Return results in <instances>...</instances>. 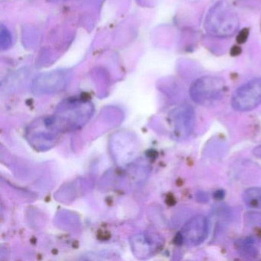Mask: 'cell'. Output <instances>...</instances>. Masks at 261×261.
Returning a JSON list of instances; mask_svg holds the SVG:
<instances>
[{
    "label": "cell",
    "mask_w": 261,
    "mask_h": 261,
    "mask_svg": "<svg viewBox=\"0 0 261 261\" xmlns=\"http://www.w3.org/2000/svg\"><path fill=\"white\" fill-rule=\"evenodd\" d=\"M239 27V17L226 0L217 2L206 15L204 29L215 37H230L238 32Z\"/></svg>",
    "instance_id": "1"
},
{
    "label": "cell",
    "mask_w": 261,
    "mask_h": 261,
    "mask_svg": "<svg viewBox=\"0 0 261 261\" xmlns=\"http://www.w3.org/2000/svg\"><path fill=\"white\" fill-rule=\"evenodd\" d=\"M224 81L216 76H204L197 79L191 85V98L195 103L209 105L220 100L225 92Z\"/></svg>",
    "instance_id": "2"
},
{
    "label": "cell",
    "mask_w": 261,
    "mask_h": 261,
    "mask_svg": "<svg viewBox=\"0 0 261 261\" xmlns=\"http://www.w3.org/2000/svg\"><path fill=\"white\" fill-rule=\"evenodd\" d=\"M261 105V79H255L238 88L231 97V106L240 112L250 111Z\"/></svg>",
    "instance_id": "3"
},
{
    "label": "cell",
    "mask_w": 261,
    "mask_h": 261,
    "mask_svg": "<svg viewBox=\"0 0 261 261\" xmlns=\"http://www.w3.org/2000/svg\"><path fill=\"white\" fill-rule=\"evenodd\" d=\"M68 82V75L65 71H50L36 77L32 85V91L38 95L51 94L63 91Z\"/></svg>",
    "instance_id": "4"
},
{
    "label": "cell",
    "mask_w": 261,
    "mask_h": 261,
    "mask_svg": "<svg viewBox=\"0 0 261 261\" xmlns=\"http://www.w3.org/2000/svg\"><path fill=\"white\" fill-rule=\"evenodd\" d=\"M208 234L207 218L201 215L193 217L181 229V239L189 246H196L204 242Z\"/></svg>",
    "instance_id": "5"
},
{
    "label": "cell",
    "mask_w": 261,
    "mask_h": 261,
    "mask_svg": "<svg viewBox=\"0 0 261 261\" xmlns=\"http://www.w3.org/2000/svg\"><path fill=\"white\" fill-rule=\"evenodd\" d=\"M175 133L180 138H186L193 130L195 126V114L192 108L189 106L181 107L175 111Z\"/></svg>",
    "instance_id": "6"
},
{
    "label": "cell",
    "mask_w": 261,
    "mask_h": 261,
    "mask_svg": "<svg viewBox=\"0 0 261 261\" xmlns=\"http://www.w3.org/2000/svg\"><path fill=\"white\" fill-rule=\"evenodd\" d=\"M244 201L250 207H256L261 204V189H250L244 193Z\"/></svg>",
    "instance_id": "7"
},
{
    "label": "cell",
    "mask_w": 261,
    "mask_h": 261,
    "mask_svg": "<svg viewBox=\"0 0 261 261\" xmlns=\"http://www.w3.org/2000/svg\"><path fill=\"white\" fill-rule=\"evenodd\" d=\"M13 41L10 32L4 25H1L0 32V48L2 50H7L11 47Z\"/></svg>",
    "instance_id": "8"
},
{
    "label": "cell",
    "mask_w": 261,
    "mask_h": 261,
    "mask_svg": "<svg viewBox=\"0 0 261 261\" xmlns=\"http://www.w3.org/2000/svg\"><path fill=\"white\" fill-rule=\"evenodd\" d=\"M253 154L256 156L261 157V146H258L256 149H253Z\"/></svg>",
    "instance_id": "9"
}]
</instances>
